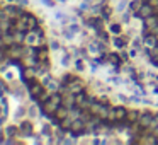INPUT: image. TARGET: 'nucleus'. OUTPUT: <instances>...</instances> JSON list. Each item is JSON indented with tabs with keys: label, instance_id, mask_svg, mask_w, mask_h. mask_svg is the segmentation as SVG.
Segmentation results:
<instances>
[{
	"label": "nucleus",
	"instance_id": "f257e3e1",
	"mask_svg": "<svg viewBox=\"0 0 158 145\" xmlns=\"http://www.w3.org/2000/svg\"><path fill=\"white\" fill-rule=\"evenodd\" d=\"M150 15H153V5L151 4H143L136 12H134V17H138V19H146V17H150Z\"/></svg>",
	"mask_w": 158,
	"mask_h": 145
},
{
	"label": "nucleus",
	"instance_id": "f03ea898",
	"mask_svg": "<svg viewBox=\"0 0 158 145\" xmlns=\"http://www.w3.org/2000/svg\"><path fill=\"white\" fill-rule=\"evenodd\" d=\"M151 121H153V115L151 113H143V115H140V119H138V125L143 128H150Z\"/></svg>",
	"mask_w": 158,
	"mask_h": 145
},
{
	"label": "nucleus",
	"instance_id": "7ed1b4c3",
	"mask_svg": "<svg viewBox=\"0 0 158 145\" xmlns=\"http://www.w3.org/2000/svg\"><path fill=\"white\" fill-rule=\"evenodd\" d=\"M90 108H92V111L95 113V115H99L100 118H107V115H109V108L107 106H102V104H90Z\"/></svg>",
	"mask_w": 158,
	"mask_h": 145
},
{
	"label": "nucleus",
	"instance_id": "20e7f679",
	"mask_svg": "<svg viewBox=\"0 0 158 145\" xmlns=\"http://www.w3.org/2000/svg\"><path fill=\"white\" fill-rule=\"evenodd\" d=\"M100 50H102L100 48V43H88V46H87V53L92 56H99Z\"/></svg>",
	"mask_w": 158,
	"mask_h": 145
},
{
	"label": "nucleus",
	"instance_id": "39448f33",
	"mask_svg": "<svg viewBox=\"0 0 158 145\" xmlns=\"http://www.w3.org/2000/svg\"><path fill=\"white\" fill-rule=\"evenodd\" d=\"M145 46H148V48H155V46H158V36H155V34H148V36H145Z\"/></svg>",
	"mask_w": 158,
	"mask_h": 145
},
{
	"label": "nucleus",
	"instance_id": "423d86ee",
	"mask_svg": "<svg viewBox=\"0 0 158 145\" xmlns=\"http://www.w3.org/2000/svg\"><path fill=\"white\" fill-rule=\"evenodd\" d=\"M19 131H21V128L17 125H9V127H5L4 133L5 137H15V135H19Z\"/></svg>",
	"mask_w": 158,
	"mask_h": 145
},
{
	"label": "nucleus",
	"instance_id": "0eeeda50",
	"mask_svg": "<svg viewBox=\"0 0 158 145\" xmlns=\"http://www.w3.org/2000/svg\"><path fill=\"white\" fill-rule=\"evenodd\" d=\"M145 22H146V26L150 27L151 31H158V17H155V15H150V17L145 19Z\"/></svg>",
	"mask_w": 158,
	"mask_h": 145
},
{
	"label": "nucleus",
	"instance_id": "6e6552de",
	"mask_svg": "<svg viewBox=\"0 0 158 145\" xmlns=\"http://www.w3.org/2000/svg\"><path fill=\"white\" fill-rule=\"evenodd\" d=\"M112 45H114V48L122 50V48H126V46H128V41H126L124 38H121V34H119V36H116L114 39H112Z\"/></svg>",
	"mask_w": 158,
	"mask_h": 145
},
{
	"label": "nucleus",
	"instance_id": "1a4fd4ad",
	"mask_svg": "<svg viewBox=\"0 0 158 145\" xmlns=\"http://www.w3.org/2000/svg\"><path fill=\"white\" fill-rule=\"evenodd\" d=\"M68 115H70V108H68V106H61V104H60V108L56 109V118H58V119H65Z\"/></svg>",
	"mask_w": 158,
	"mask_h": 145
},
{
	"label": "nucleus",
	"instance_id": "9d476101",
	"mask_svg": "<svg viewBox=\"0 0 158 145\" xmlns=\"http://www.w3.org/2000/svg\"><path fill=\"white\" fill-rule=\"evenodd\" d=\"M41 92H44V89H43L41 84H33V86H29V94L33 97H39Z\"/></svg>",
	"mask_w": 158,
	"mask_h": 145
},
{
	"label": "nucleus",
	"instance_id": "9b49d317",
	"mask_svg": "<svg viewBox=\"0 0 158 145\" xmlns=\"http://www.w3.org/2000/svg\"><path fill=\"white\" fill-rule=\"evenodd\" d=\"M19 128H21V131H24V135H26V137H31V131H33V123H31V121H22L21 125H19Z\"/></svg>",
	"mask_w": 158,
	"mask_h": 145
},
{
	"label": "nucleus",
	"instance_id": "f8f14e48",
	"mask_svg": "<svg viewBox=\"0 0 158 145\" xmlns=\"http://www.w3.org/2000/svg\"><path fill=\"white\" fill-rule=\"evenodd\" d=\"M5 14L9 17H21V9L14 7V5H9V7H5Z\"/></svg>",
	"mask_w": 158,
	"mask_h": 145
},
{
	"label": "nucleus",
	"instance_id": "ddd939ff",
	"mask_svg": "<svg viewBox=\"0 0 158 145\" xmlns=\"http://www.w3.org/2000/svg\"><path fill=\"white\" fill-rule=\"evenodd\" d=\"M26 43H27V45H33V46L34 45H39V36H37V34L33 31V33L26 34Z\"/></svg>",
	"mask_w": 158,
	"mask_h": 145
},
{
	"label": "nucleus",
	"instance_id": "4468645a",
	"mask_svg": "<svg viewBox=\"0 0 158 145\" xmlns=\"http://www.w3.org/2000/svg\"><path fill=\"white\" fill-rule=\"evenodd\" d=\"M140 115H141V113L138 111V109H129L126 118H128V121H131V123H138V119H140Z\"/></svg>",
	"mask_w": 158,
	"mask_h": 145
},
{
	"label": "nucleus",
	"instance_id": "2eb2a0df",
	"mask_svg": "<svg viewBox=\"0 0 158 145\" xmlns=\"http://www.w3.org/2000/svg\"><path fill=\"white\" fill-rule=\"evenodd\" d=\"M68 89H70V92H73V94L82 92V91H83V86H82V80H75V82H71Z\"/></svg>",
	"mask_w": 158,
	"mask_h": 145
},
{
	"label": "nucleus",
	"instance_id": "dca6fc26",
	"mask_svg": "<svg viewBox=\"0 0 158 145\" xmlns=\"http://www.w3.org/2000/svg\"><path fill=\"white\" fill-rule=\"evenodd\" d=\"M128 9H129V2H128V0H119V4L114 7V10L118 12V14H122V12L128 10Z\"/></svg>",
	"mask_w": 158,
	"mask_h": 145
},
{
	"label": "nucleus",
	"instance_id": "f3484780",
	"mask_svg": "<svg viewBox=\"0 0 158 145\" xmlns=\"http://www.w3.org/2000/svg\"><path fill=\"white\" fill-rule=\"evenodd\" d=\"M114 111H116V118L118 119H124L128 116V109L124 106H118V108H114Z\"/></svg>",
	"mask_w": 158,
	"mask_h": 145
},
{
	"label": "nucleus",
	"instance_id": "a211bd4d",
	"mask_svg": "<svg viewBox=\"0 0 158 145\" xmlns=\"http://www.w3.org/2000/svg\"><path fill=\"white\" fill-rule=\"evenodd\" d=\"M58 108H60V104H56V103H53V101H46V103H44V109H46V113H56Z\"/></svg>",
	"mask_w": 158,
	"mask_h": 145
},
{
	"label": "nucleus",
	"instance_id": "6ab92c4d",
	"mask_svg": "<svg viewBox=\"0 0 158 145\" xmlns=\"http://www.w3.org/2000/svg\"><path fill=\"white\" fill-rule=\"evenodd\" d=\"M41 133H43V137H53V127L49 123H44L41 128Z\"/></svg>",
	"mask_w": 158,
	"mask_h": 145
},
{
	"label": "nucleus",
	"instance_id": "aec40b11",
	"mask_svg": "<svg viewBox=\"0 0 158 145\" xmlns=\"http://www.w3.org/2000/svg\"><path fill=\"white\" fill-rule=\"evenodd\" d=\"M26 115H27V109L24 108V106H17V108H15V113H14V118L19 119V118H24Z\"/></svg>",
	"mask_w": 158,
	"mask_h": 145
},
{
	"label": "nucleus",
	"instance_id": "412c9836",
	"mask_svg": "<svg viewBox=\"0 0 158 145\" xmlns=\"http://www.w3.org/2000/svg\"><path fill=\"white\" fill-rule=\"evenodd\" d=\"M109 33H110V34H116V36H119V34L122 33L121 24H110V26H109Z\"/></svg>",
	"mask_w": 158,
	"mask_h": 145
},
{
	"label": "nucleus",
	"instance_id": "4be33fe9",
	"mask_svg": "<svg viewBox=\"0 0 158 145\" xmlns=\"http://www.w3.org/2000/svg\"><path fill=\"white\" fill-rule=\"evenodd\" d=\"M71 130H83V121L80 118H75L71 123Z\"/></svg>",
	"mask_w": 158,
	"mask_h": 145
},
{
	"label": "nucleus",
	"instance_id": "5701e85b",
	"mask_svg": "<svg viewBox=\"0 0 158 145\" xmlns=\"http://www.w3.org/2000/svg\"><path fill=\"white\" fill-rule=\"evenodd\" d=\"M27 116H29V118H37V116H39L37 106H31V108L27 109Z\"/></svg>",
	"mask_w": 158,
	"mask_h": 145
},
{
	"label": "nucleus",
	"instance_id": "b1692460",
	"mask_svg": "<svg viewBox=\"0 0 158 145\" xmlns=\"http://www.w3.org/2000/svg\"><path fill=\"white\" fill-rule=\"evenodd\" d=\"M75 70H78V72L85 70V62H83V60H80V58L75 60Z\"/></svg>",
	"mask_w": 158,
	"mask_h": 145
},
{
	"label": "nucleus",
	"instance_id": "393cba45",
	"mask_svg": "<svg viewBox=\"0 0 158 145\" xmlns=\"http://www.w3.org/2000/svg\"><path fill=\"white\" fill-rule=\"evenodd\" d=\"M68 29H70L71 33L78 34L82 31V27H80V24H77V22H70V24H68Z\"/></svg>",
	"mask_w": 158,
	"mask_h": 145
},
{
	"label": "nucleus",
	"instance_id": "a878e982",
	"mask_svg": "<svg viewBox=\"0 0 158 145\" xmlns=\"http://www.w3.org/2000/svg\"><path fill=\"white\" fill-rule=\"evenodd\" d=\"M143 45H145V39H141V38H134V39H133V46H134V48L140 50Z\"/></svg>",
	"mask_w": 158,
	"mask_h": 145
},
{
	"label": "nucleus",
	"instance_id": "bb28decb",
	"mask_svg": "<svg viewBox=\"0 0 158 145\" xmlns=\"http://www.w3.org/2000/svg\"><path fill=\"white\" fill-rule=\"evenodd\" d=\"M60 63H61L63 67H68V65H70V55H68V53H65V55H63V58L60 60Z\"/></svg>",
	"mask_w": 158,
	"mask_h": 145
},
{
	"label": "nucleus",
	"instance_id": "cd10ccee",
	"mask_svg": "<svg viewBox=\"0 0 158 145\" xmlns=\"http://www.w3.org/2000/svg\"><path fill=\"white\" fill-rule=\"evenodd\" d=\"M128 53H129V58H138V55H140V50L133 46V48H129Z\"/></svg>",
	"mask_w": 158,
	"mask_h": 145
},
{
	"label": "nucleus",
	"instance_id": "c85d7f7f",
	"mask_svg": "<svg viewBox=\"0 0 158 145\" xmlns=\"http://www.w3.org/2000/svg\"><path fill=\"white\" fill-rule=\"evenodd\" d=\"M48 89H49V91H53V92H56V91L60 89L58 82H56V80H51V82H49V84H48Z\"/></svg>",
	"mask_w": 158,
	"mask_h": 145
},
{
	"label": "nucleus",
	"instance_id": "c756f323",
	"mask_svg": "<svg viewBox=\"0 0 158 145\" xmlns=\"http://www.w3.org/2000/svg\"><path fill=\"white\" fill-rule=\"evenodd\" d=\"M49 96H51V94H48V92H41L37 99H39V103H46V101H49Z\"/></svg>",
	"mask_w": 158,
	"mask_h": 145
},
{
	"label": "nucleus",
	"instance_id": "7c9ffc66",
	"mask_svg": "<svg viewBox=\"0 0 158 145\" xmlns=\"http://www.w3.org/2000/svg\"><path fill=\"white\" fill-rule=\"evenodd\" d=\"M14 39L17 41V43H22V41H26V34H22V33H15V34H14Z\"/></svg>",
	"mask_w": 158,
	"mask_h": 145
},
{
	"label": "nucleus",
	"instance_id": "2f4dec72",
	"mask_svg": "<svg viewBox=\"0 0 158 145\" xmlns=\"http://www.w3.org/2000/svg\"><path fill=\"white\" fill-rule=\"evenodd\" d=\"M156 137V135H155ZM155 137H148V138H143V143H158V138H155Z\"/></svg>",
	"mask_w": 158,
	"mask_h": 145
},
{
	"label": "nucleus",
	"instance_id": "473e14b6",
	"mask_svg": "<svg viewBox=\"0 0 158 145\" xmlns=\"http://www.w3.org/2000/svg\"><path fill=\"white\" fill-rule=\"evenodd\" d=\"M49 46H51V50H55V51H58V50L61 48V45H60V43H58L56 39H53L51 43H49Z\"/></svg>",
	"mask_w": 158,
	"mask_h": 145
},
{
	"label": "nucleus",
	"instance_id": "72a5a7b5",
	"mask_svg": "<svg viewBox=\"0 0 158 145\" xmlns=\"http://www.w3.org/2000/svg\"><path fill=\"white\" fill-rule=\"evenodd\" d=\"M34 74H36V72H34L33 68H27V70H26V74H24V80H26V79H31V77H34Z\"/></svg>",
	"mask_w": 158,
	"mask_h": 145
},
{
	"label": "nucleus",
	"instance_id": "f704fd0d",
	"mask_svg": "<svg viewBox=\"0 0 158 145\" xmlns=\"http://www.w3.org/2000/svg\"><path fill=\"white\" fill-rule=\"evenodd\" d=\"M155 128H158V115L153 116V121H151V125H150V130H155Z\"/></svg>",
	"mask_w": 158,
	"mask_h": 145
},
{
	"label": "nucleus",
	"instance_id": "c9c22d12",
	"mask_svg": "<svg viewBox=\"0 0 158 145\" xmlns=\"http://www.w3.org/2000/svg\"><path fill=\"white\" fill-rule=\"evenodd\" d=\"M4 75H5V79H7V80L14 82V74H12L10 70H5V72H4Z\"/></svg>",
	"mask_w": 158,
	"mask_h": 145
},
{
	"label": "nucleus",
	"instance_id": "e433bc0d",
	"mask_svg": "<svg viewBox=\"0 0 158 145\" xmlns=\"http://www.w3.org/2000/svg\"><path fill=\"white\" fill-rule=\"evenodd\" d=\"M41 4L48 5V7H55V2H53V0H41Z\"/></svg>",
	"mask_w": 158,
	"mask_h": 145
},
{
	"label": "nucleus",
	"instance_id": "4c0bfd02",
	"mask_svg": "<svg viewBox=\"0 0 158 145\" xmlns=\"http://www.w3.org/2000/svg\"><path fill=\"white\" fill-rule=\"evenodd\" d=\"M75 138H65V140H63V143H75Z\"/></svg>",
	"mask_w": 158,
	"mask_h": 145
},
{
	"label": "nucleus",
	"instance_id": "58836bf2",
	"mask_svg": "<svg viewBox=\"0 0 158 145\" xmlns=\"http://www.w3.org/2000/svg\"><path fill=\"white\" fill-rule=\"evenodd\" d=\"M34 33H36V34H37V36H39V38H43V36H44L43 29H34Z\"/></svg>",
	"mask_w": 158,
	"mask_h": 145
},
{
	"label": "nucleus",
	"instance_id": "ea45409f",
	"mask_svg": "<svg viewBox=\"0 0 158 145\" xmlns=\"http://www.w3.org/2000/svg\"><path fill=\"white\" fill-rule=\"evenodd\" d=\"M124 72H128V74H133V67H131V65H128V67H124Z\"/></svg>",
	"mask_w": 158,
	"mask_h": 145
},
{
	"label": "nucleus",
	"instance_id": "a19ab883",
	"mask_svg": "<svg viewBox=\"0 0 158 145\" xmlns=\"http://www.w3.org/2000/svg\"><path fill=\"white\" fill-rule=\"evenodd\" d=\"M27 4H29V2H27V0H19V5H22V7H26Z\"/></svg>",
	"mask_w": 158,
	"mask_h": 145
},
{
	"label": "nucleus",
	"instance_id": "79ce46f5",
	"mask_svg": "<svg viewBox=\"0 0 158 145\" xmlns=\"http://www.w3.org/2000/svg\"><path fill=\"white\" fill-rule=\"evenodd\" d=\"M33 142H34V143H41V142H43V140H41V138H37V137H36V138H33Z\"/></svg>",
	"mask_w": 158,
	"mask_h": 145
},
{
	"label": "nucleus",
	"instance_id": "37998d69",
	"mask_svg": "<svg viewBox=\"0 0 158 145\" xmlns=\"http://www.w3.org/2000/svg\"><path fill=\"white\" fill-rule=\"evenodd\" d=\"M153 94H158V86H155V87H153Z\"/></svg>",
	"mask_w": 158,
	"mask_h": 145
},
{
	"label": "nucleus",
	"instance_id": "c03bdc74",
	"mask_svg": "<svg viewBox=\"0 0 158 145\" xmlns=\"http://www.w3.org/2000/svg\"><path fill=\"white\" fill-rule=\"evenodd\" d=\"M60 4H66V0H58Z\"/></svg>",
	"mask_w": 158,
	"mask_h": 145
},
{
	"label": "nucleus",
	"instance_id": "a18cd8bd",
	"mask_svg": "<svg viewBox=\"0 0 158 145\" xmlns=\"http://www.w3.org/2000/svg\"><path fill=\"white\" fill-rule=\"evenodd\" d=\"M5 2H14V0H5Z\"/></svg>",
	"mask_w": 158,
	"mask_h": 145
},
{
	"label": "nucleus",
	"instance_id": "49530a36",
	"mask_svg": "<svg viewBox=\"0 0 158 145\" xmlns=\"http://www.w3.org/2000/svg\"><path fill=\"white\" fill-rule=\"evenodd\" d=\"M0 60H2V53H0Z\"/></svg>",
	"mask_w": 158,
	"mask_h": 145
},
{
	"label": "nucleus",
	"instance_id": "de8ad7c7",
	"mask_svg": "<svg viewBox=\"0 0 158 145\" xmlns=\"http://www.w3.org/2000/svg\"><path fill=\"white\" fill-rule=\"evenodd\" d=\"M0 27H2V22H0Z\"/></svg>",
	"mask_w": 158,
	"mask_h": 145
}]
</instances>
